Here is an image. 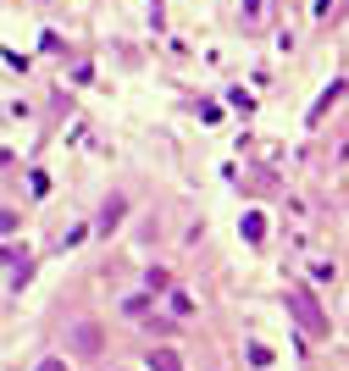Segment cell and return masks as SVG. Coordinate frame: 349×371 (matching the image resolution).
Listing matches in <instances>:
<instances>
[{
	"label": "cell",
	"instance_id": "6da1fadb",
	"mask_svg": "<svg viewBox=\"0 0 349 371\" xmlns=\"http://www.w3.org/2000/svg\"><path fill=\"white\" fill-rule=\"evenodd\" d=\"M288 305L299 310V321H305L311 333H322V316H316V305H311V299H305V294H288Z\"/></svg>",
	"mask_w": 349,
	"mask_h": 371
},
{
	"label": "cell",
	"instance_id": "7a4b0ae2",
	"mask_svg": "<svg viewBox=\"0 0 349 371\" xmlns=\"http://www.w3.org/2000/svg\"><path fill=\"white\" fill-rule=\"evenodd\" d=\"M150 371H183V366H178L172 349H150Z\"/></svg>",
	"mask_w": 349,
	"mask_h": 371
},
{
	"label": "cell",
	"instance_id": "3957f363",
	"mask_svg": "<svg viewBox=\"0 0 349 371\" xmlns=\"http://www.w3.org/2000/svg\"><path fill=\"white\" fill-rule=\"evenodd\" d=\"M261 233H266V217H261V211H250V217H244V238H261Z\"/></svg>",
	"mask_w": 349,
	"mask_h": 371
},
{
	"label": "cell",
	"instance_id": "277c9868",
	"mask_svg": "<svg viewBox=\"0 0 349 371\" xmlns=\"http://www.w3.org/2000/svg\"><path fill=\"white\" fill-rule=\"evenodd\" d=\"M39 371H67V366H62V361H45V366H39Z\"/></svg>",
	"mask_w": 349,
	"mask_h": 371
}]
</instances>
